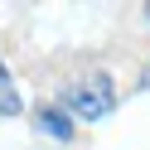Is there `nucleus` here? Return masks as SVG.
<instances>
[{"mask_svg": "<svg viewBox=\"0 0 150 150\" xmlns=\"http://www.w3.org/2000/svg\"><path fill=\"white\" fill-rule=\"evenodd\" d=\"M24 102H20V87H15L10 68H5V58H0V116H20Z\"/></svg>", "mask_w": 150, "mask_h": 150, "instance_id": "obj_3", "label": "nucleus"}, {"mask_svg": "<svg viewBox=\"0 0 150 150\" xmlns=\"http://www.w3.org/2000/svg\"><path fill=\"white\" fill-rule=\"evenodd\" d=\"M140 87H150V63H145V78H140Z\"/></svg>", "mask_w": 150, "mask_h": 150, "instance_id": "obj_4", "label": "nucleus"}, {"mask_svg": "<svg viewBox=\"0 0 150 150\" xmlns=\"http://www.w3.org/2000/svg\"><path fill=\"white\" fill-rule=\"evenodd\" d=\"M34 126H39L44 136H53V140H73V116H68V111H58V107L39 111V116H34Z\"/></svg>", "mask_w": 150, "mask_h": 150, "instance_id": "obj_2", "label": "nucleus"}, {"mask_svg": "<svg viewBox=\"0 0 150 150\" xmlns=\"http://www.w3.org/2000/svg\"><path fill=\"white\" fill-rule=\"evenodd\" d=\"M145 20H150V5H145Z\"/></svg>", "mask_w": 150, "mask_h": 150, "instance_id": "obj_5", "label": "nucleus"}, {"mask_svg": "<svg viewBox=\"0 0 150 150\" xmlns=\"http://www.w3.org/2000/svg\"><path fill=\"white\" fill-rule=\"evenodd\" d=\"M68 116L78 121H102L116 111V82H111V73H82L78 82L68 87Z\"/></svg>", "mask_w": 150, "mask_h": 150, "instance_id": "obj_1", "label": "nucleus"}]
</instances>
